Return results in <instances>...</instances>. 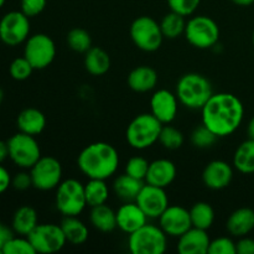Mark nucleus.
<instances>
[{
    "instance_id": "obj_1",
    "label": "nucleus",
    "mask_w": 254,
    "mask_h": 254,
    "mask_svg": "<svg viewBox=\"0 0 254 254\" xmlns=\"http://www.w3.org/2000/svg\"><path fill=\"white\" fill-rule=\"evenodd\" d=\"M202 124L218 138L228 136L240 128L245 108L237 96L232 93H213L201 108Z\"/></svg>"
},
{
    "instance_id": "obj_2",
    "label": "nucleus",
    "mask_w": 254,
    "mask_h": 254,
    "mask_svg": "<svg viewBox=\"0 0 254 254\" xmlns=\"http://www.w3.org/2000/svg\"><path fill=\"white\" fill-rule=\"evenodd\" d=\"M77 165L88 179L107 180L114 175L119 165L117 149L106 141H97L87 145L77 158Z\"/></svg>"
},
{
    "instance_id": "obj_3",
    "label": "nucleus",
    "mask_w": 254,
    "mask_h": 254,
    "mask_svg": "<svg viewBox=\"0 0 254 254\" xmlns=\"http://www.w3.org/2000/svg\"><path fill=\"white\" fill-rule=\"evenodd\" d=\"M176 97L186 108L201 109L213 94L212 86L200 73H186L176 84Z\"/></svg>"
},
{
    "instance_id": "obj_4",
    "label": "nucleus",
    "mask_w": 254,
    "mask_h": 254,
    "mask_svg": "<svg viewBox=\"0 0 254 254\" xmlns=\"http://www.w3.org/2000/svg\"><path fill=\"white\" fill-rule=\"evenodd\" d=\"M163 124L151 113L136 116L129 123L126 131V138L129 145L136 150H144L159 141Z\"/></svg>"
},
{
    "instance_id": "obj_5",
    "label": "nucleus",
    "mask_w": 254,
    "mask_h": 254,
    "mask_svg": "<svg viewBox=\"0 0 254 254\" xmlns=\"http://www.w3.org/2000/svg\"><path fill=\"white\" fill-rule=\"evenodd\" d=\"M128 247L133 254H163L168 248V236L160 226L146 222L129 235Z\"/></svg>"
},
{
    "instance_id": "obj_6",
    "label": "nucleus",
    "mask_w": 254,
    "mask_h": 254,
    "mask_svg": "<svg viewBox=\"0 0 254 254\" xmlns=\"http://www.w3.org/2000/svg\"><path fill=\"white\" fill-rule=\"evenodd\" d=\"M56 208L66 216H78L87 206L84 185L76 179H67L60 183L55 196Z\"/></svg>"
},
{
    "instance_id": "obj_7",
    "label": "nucleus",
    "mask_w": 254,
    "mask_h": 254,
    "mask_svg": "<svg viewBox=\"0 0 254 254\" xmlns=\"http://www.w3.org/2000/svg\"><path fill=\"white\" fill-rule=\"evenodd\" d=\"M185 37L189 44L196 49H211L220 39L217 22L206 15H197L186 21Z\"/></svg>"
},
{
    "instance_id": "obj_8",
    "label": "nucleus",
    "mask_w": 254,
    "mask_h": 254,
    "mask_svg": "<svg viewBox=\"0 0 254 254\" xmlns=\"http://www.w3.org/2000/svg\"><path fill=\"white\" fill-rule=\"evenodd\" d=\"M130 37L139 50L145 52H154L160 49L164 35L160 22L150 16H139L131 22Z\"/></svg>"
},
{
    "instance_id": "obj_9",
    "label": "nucleus",
    "mask_w": 254,
    "mask_h": 254,
    "mask_svg": "<svg viewBox=\"0 0 254 254\" xmlns=\"http://www.w3.org/2000/svg\"><path fill=\"white\" fill-rule=\"evenodd\" d=\"M6 143L9 158L19 168L31 169L34 164L41 158V149L34 135L19 131L14 134Z\"/></svg>"
},
{
    "instance_id": "obj_10",
    "label": "nucleus",
    "mask_w": 254,
    "mask_h": 254,
    "mask_svg": "<svg viewBox=\"0 0 254 254\" xmlns=\"http://www.w3.org/2000/svg\"><path fill=\"white\" fill-rule=\"evenodd\" d=\"M36 253L51 254L60 252L67 243L61 225L39 223L27 236Z\"/></svg>"
},
{
    "instance_id": "obj_11",
    "label": "nucleus",
    "mask_w": 254,
    "mask_h": 254,
    "mask_svg": "<svg viewBox=\"0 0 254 254\" xmlns=\"http://www.w3.org/2000/svg\"><path fill=\"white\" fill-rule=\"evenodd\" d=\"M24 56L34 69H44L54 62L56 57V45L46 34H35L25 41Z\"/></svg>"
},
{
    "instance_id": "obj_12",
    "label": "nucleus",
    "mask_w": 254,
    "mask_h": 254,
    "mask_svg": "<svg viewBox=\"0 0 254 254\" xmlns=\"http://www.w3.org/2000/svg\"><path fill=\"white\" fill-rule=\"evenodd\" d=\"M32 186L40 191L56 189L62 181V165L54 156H41L30 169Z\"/></svg>"
},
{
    "instance_id": "obj_13",
    "label": "nucleus",
    "mask_w": 254,
    "mask_h": 254,
    "mask_svg": "<svg viewBox=\"0 0 254 254\" xmlns=\"http://www.w3.org/2000/svg\"><path fill=\"white\" fill-rule=\"evenodd\" d=\"M30 17L24 12L10 11L0 20V40L7 46H17L29 39Z\"/></svg>"
},
{
    "instance_id": "obj_14",
    "label": "nucleus",
    "mask_w": 254,
    "mask_h": 254,
    "mask_svg": "<svg viewBox=\"0 0 254 254\" xmlns=\"http://www.w3.org/2000/svg\"><path fill=\"white\" fill-rule=\"evenodd\" d=\"M158 220L160 228L168 237L179 238L192 227L190 210L179 205L168 206Z\"/></svg>"
},
{
    "instance_id": "obj_15",
    "label": "nucleus",
    "mask_w": 254,
    "mask_h": 254,
    "mask_svg": "<svg viewBox=\"0 0 254 254\" xmlns=\"http://www.w3.org/2000/svg\"><path fill=\"white\" fill-rule=\"evenodd\" d=\"M135 202L144 211L148 218H159L169 206V198L165 189L149 185L145 183L139 192Z\"/></svg>"
},
{
    "instance_id": "obj_16",
    "label": "nucleus",
    "mask_w": 254,
    "mask_h": 254,
    "mask_svg": "<svg viewBox=\"0 0 254 254\" xmlns=\"http://www.w3.org/2000/svg\"><path fill=\"white\" fill-rule=\"evenodd\" d=\"M180 103L173 92L158 89L150 98V113L161 124H170L178 116V104Z\"/></svg>"
},
{
    "instance_id": "obj_17",
    "label": "nucleus",
    "mask_w": 254,
    "mask_h": 254,
    "mask_svg": "<svg viewBox=\"0 0 254 254\" xmlns=\"http://www.w3.org/2000/svg\"><path fill=\"white\" fill-rule=\"evenodd\" d=\"M233 179V169L223 160H213L205 166L202 171V181L211 190H222L231 184Z\"/></svg>"
},
{
    "instance_id": "obj_18",
    "label": "nucleus",
    "mask_w": 254,
    "mask_h": 254,
    "mask_svg": "<svg viewBox=\"0 0 254 254\" xmlns=\"http://www.w3.org/2000/svg\"><path fill=\"white\" fill-rule=\"evenodd\" d=\"M117 213V227L123 231L127 235H130L134 231L144 226L148 221V217L144 213V211L139 207L135 201L126 202L122 205Z\"/></svg>"
},
{
    "instance_id": "obj_19",
    "label": "nucleus",
    "mask_w": 254,
    "mask_h": 254,
    "mask_svg": "<svg viewBox=\"0 0 254 254\" xmlns=\"http://www.w3.org/2000/svg\"><path fill=\"white\" fill-rule=\"evenodd\" d=\"M210 243L207 231L191 227L179 237L178 252L180 254H207Z\"/></svg>"
},
{
    "instance_id": "obj_20",
    "label": "nucleus",
    "mask_w": 254,
    "mask_h": 254,
    "mask_svg": "<svg viewBox=\"0 0 254 254\" xmlns=\"http://www.w3.org/2000/svg\"><path fill=\"white\" fill-rule=\"evenodd\" d=\"M176 166L169 159H158L149 164L145 183L149 185L166 189L174 183L176 178Z\"/></svg>"
},
{
    "instance_id": "obj_21",
    "label": "nucleus",
    "mask_w": 254,
    "mask_h": 254,
    "mask_svg": "<svg viewBox=\"0 0 254 254\" xmlns=\"http://www.w3.org/2000/svg\"><path fill=\"white\" fill-rule=\"evenodd\" d=\"M226 228L233 237L248 236L254 230V211L250 207L237 208L228 217Z\"/></svg>"
},
{
    "instance_id": "obj_22",
    "label": "nucleus",
    "mask_w": 254,
    "mask_h": 254,
    "mask_svg": "<svg viewBox=\"0 0 254 254\" xmlns=\"http://www.w3.org/2000/svg\"><path fill=\"white\" fill-rule=\"evenodd\" d=\"M128 86L138 93L153 91L158 84V72L150 66H138L128 76Z\"/></svg>"
},
{
    "instance_id": "obj_23",
    "label": "nucleus",
    "mask_w": 254,
    "mask_h": 254,
    "mask_svg": "<svg viewBox=\"0 0 254 254\" xmlns=\"http://www.w3.org/2000/svg\"><path fill=\"white\" fill-rule=\"evenodd\" d=\"M16 124L19 131L36 136L44 131L46 127V117L39 109L26 108L19 113Z\"/></svg>"
},
{
    "instance_id": "obj_24",
    "label": "nucleus",
    "mask_w": 254,
    "mask_h": 254,
    "mask_svg": "<svg viewBox=\"0 0 254 254\" xmlns=\"http://www.w3.org/2000/svg\"><path fill=\"white\" fill-rule=\"evenodd\" d=\"M144 185H145L144 180H139L124 173L114 180L113 191L124 202H130L135 201Z\"/></svg>"
},
{
    "instance_id": "obj_25",
    "label": "nucleus",
    "mask_w": 254,
    "mask_h": 254,
    "mask_svg": "<svg viewBox=\"0 0 254 254\" xmlns=\"http://www.w3.org/2000/svg\"><path fill=\"white\" fill-rule=\"evenodd\" d=\"M84 68L92 76H103L111 68V57L102 47L92 46L84 54Z\"/></svg>"
},
{
    "instance_id": "obj_26",
    "label": "nucleus",
    "mask_w": 254,
    "mask_h": 254,
    "mask_svg": "<svg viewBox=\"0 0 254 254\" xmlns=\"http://www.w3.org/2000/svg\"><path fill=\"white\" fill-rule=\"evenodd\" d=\"M37 225H39L37 212L31 206H21L15 211L14 216H12V231L19 236L27 237Z\"/></svg>"
},
{
    "instance_id": "obj_27",
    "label": "nucleus",
    "mask_w": 254,
    "mask_h": 254,
    "mask_svg": "<svg viewBox=\"0 0 254 254\" xmlns=\"http://www.w3.org/2000/svg\"><path fill=\"white\" fill-rule=\"evenodd\" d=\"M61 228L68 243L73 246H81L88 240V227L78 216H66L61 222Z\"/></svg>"
},
{
    "instance_id": "obj_28",
    "label": "nucleus",
    "mask_w": 254,
    "mask_h": 254,
    "mask_svg": "<svg viewBox=\"0 0 254 254\" xmlns=\"http://www.w3.org/2000/svg\"><path fill=\"white\" fill-rule=\"evenodd\" d=\"M91 215H89V220H91L92 226L96 230L101 231L103 233H109L117 228V213L116 211L112 210L108 205L103 203V205L94 206L91 207Z\"/></svg>"
},
{
    "instance_id": "obj_29",
    "label": "nucleus",
    "mask_w": 254,
    "mask_h": 254,
    "mask_svg": "<svg viewBox=\"0 0 254 254\" xmlns=\"http://www.w3.org/2000/svg\"><path fill=\"white\" fill-rule=\"evenodd\" d=\"M233 166L242 174H254V139L243 141L236 149Z\"/></svg>"
},
{
    "instance_id": "obj_30",
    "label": "nucleus",
    "mask_w": 254,
    "mask_h": 254,
    "mask_svg": "<svg viewBox=\"0 0 254 254\" xmlns=\"http://www.w3.org/2000/svg\"><path fill=\"white\" fill-rule=\"evenodd\" d=\"M190 217L192 227L207 231L215 222V210L210 203L200 201L190 208Z\"/></svg>"
},
{
    "instance_id": "obj_31",
    "label": "nucleus",
    "mask_w": 254,
    "mask_h": 254,
    "mask_svg": "<svg viewBox=\"0 0 254 254\" xmlns=\"http://www.w3.org/2000/svg\"><path fill=\"white\" fill-rule=\"evenodd\" d=\"M84 195H86L87 206L103 205L109 198V189L106 180L101 179H89L88 183L84 185Z\"/></svg>"
},
{
    "instance_id": "obj_32",
    "label": "nucleus",
    "mask_w": 254,
    "mask_h": 254,
    "mask_svg": "<svg viewBox=\"0 0 254 254\" xmlns=\"http://www.w3.org/2000/svg\"><path fill=\"white\" fill-rule=\"evenodd\" d=\"M161 31H163L164 39H178L179 36L185 34L186 20L185 16L178 14L175 11H171L166 14L160 21Z\"/></svg>"
},
{
    "instance_id": "obj_33",
    "label": "nucleus",
    "mask_w": 254,
    "mask_h": 254,
    "mask_svg": "<svg viewBox=\"0 0 254 254\" xmlns=\"http://www.w3.org/2000/svg\"><path fill=\"white\" fill-rule=\"evenodd\" d=\"M67 45L73 51L86 54L92 47V37L87 30L74 27L67 34Z\"/></svg>"
},
{
    "instance_id": "obj_34",
    "label": "nucleus",
    "mask_w": 254,
    "mask_h": 254,
    "mask_svg": "<svg viewBox=\"0 0 254 254\" xmlns=\"http://www.w3.org/2000/svg\"><path fill=\"white\" fill-rule=\"evenodd\" d=\"M159 141L168 150H176V149L183 146L185 138H184V134L181 133V130H179L178 128L169 126V124H163Z\"/></svg>"
},
{
    "instance_id": "obj_35",
    "label": "nucleus",
    "mask_w": 254,
    "mask_h": 254,
    "mask_svg": "<svg viewBox=\"0 0 254 254\" xmlns=\"http://www.w3.org/2000/svg\"><path fill=\"white\" fill-rule=\"evenodd\" d=\"M218 136L203 124L193 129L192 133H191V143L198 149L211 148V146L215 145Z\"/></svg>"
},
{
    "instance_id": "obj_36",
    "label": "nucleus",
    "mask_w": 254,
    "mask_h": 254,
    "mask_svg": "<svg viewBox=\"0 0 254 254\" xmlns=\"http://www.w3.org/2000/svg\"><path fill=\"white\" fill-rule=\"evenodd\" d=\"M34 246L31 245L26 236H12L2 248V254H35Z\"/></svg>"
},
{
    "instance_id": "obj_37",
    "label": "nucleus",
    "mask_w": 254,
    "mask_h": 254,
    "mask_svg": "<svg viewBox=\"0 0 254 254\" xmlns=\"http://www.w3.org/2000/svg\"><path fill=\"white\" fill-rule=\"evenodd\" d=\"M32 71H34V67L27 61L25 56L15 59L9 67L10 76L14 79H16V81H25V79H27L31 76Z\"/></svg>"
},
{
    "instance_id": "obj_38",
    "label": "nucleus",
    "mask_w": 254,
    "mask_h": 254,
    "mask_svg": "<svg viewBox=\"0 0 254 254\" xmlns=\"http://www.w3.org/2000/svg\"><path fill=\"white\" fill-rule=\"evenodd\" d=\"M149 161L143 156H133L129 159L126 164V174L139 179V180L145 181V176L148 174Z\"/></svg>"
},
{
    "instance_id": "obj_39",
    "label": "nucleus",
    "mask_w": 254,
    "mask_h": 254,
    "mask_svg": "<svg viewBox=\"0 0 254 254\" xmlns=\"http://www.w3.org/2000/svg\"><path fill=\"white\" fill-rule=\"evenodd\" d=\"M201 0H168L171 11H175L183 16H190L197 10Z\"/></svg>"
},
{
    "instance_id": "obj_40",
    "label": "nucleus",
    "mask_w": 254,
    "mask_h": 254,
    "mask_svg": "<svg viewBox=\"0 0 254 254\" xmlns=\"http://www.w3.org/2000/svg\"><path fill=\"white\" fill-rule=\"evenodd\" d=\"M208 254H237L236 242L230 237H218L211 241Z\"/></svg>"
},
{
    "instance_id": "obj_41",
    "label": "nucleus",
    "mask_w": 254,
    "mask_h": 254,
    "mask_svg": "<svg viewBox=\"0 0 254 254\" xmlns=\"http://www.w3.org/2000/svg\"><path fill=\"white\" fill-rule=\"evenodd\" d=\"M47 0H21V11L26 16L34 17L45 10Z\"/></svg>"
},
{
    "instance_id": "obj_42",
    "label": "nucleus",
    "mask_w": 254,
    "mask_h": 254,
    "mask_svg": "<svg viewBox=\"0 0 254 254\" xmlns=\"http://www.w3.org/2000/svg\"><path fill=\"white\" fill-rule=\"evenodd\" d=\"M11 186L15 190L19 191H25L30 189L32 186L31 174L25 173V171L17 173L14 178H11Z\"/></svg>"
},
{
    "instance_id": "obj_43",
    "label": "nucleus",
    "mask_w": 254,
    "mask_h": 254,
    "mask_svg": "<svg viewBox=\"0 0 254 254\" xmlns=\"http://www.w3.org/2000/svg\"><path fill=\"white\" fill-rule=\"evenodd\" d=\"M236 252L237 254H254V240L253 238L241 237L236 243Z\"/></svg>"
},
{
    "instance_id": "obj_44",
    "label": "nucleus",
    "mask_w": 254,
    "mask_h": 254,
    "mask_svg": "<svg viewBox=\"0 0 254 254\" xmlns=\"http://www.w3.org/2000/svg\"><path fill=\"white\" fill-rule=\"evenodd\" d=\"M11 186V176L9 171L0 165V193H4Z\"/></svg>"
},
{
    "instance_id": "obj_45",
    "label": "nucleus",
    "mask_w": 254,
    "mask_h": 254,
    "mask_svg": "<svg viewBox=\"0 0 254 254\" xmlns=\"http://www.w3.org/2000/svg\"><path fill=\"white\" fill-rule=\"evenodd\" d=\"M12 231L10 230L7 226H5L4 223L0 222V254H2V248H4L5 243L12 237Z\"/></svg>"
},
{
    "instance_id": "obj_46",
    "label": "nucleus",
    "mask_w": 254,
    "mask_h": 254,
    "mask_svg": "<svg viewBox=\"0 0 254 254\" xmlns=\"http://www.w3.org/2000/svg\"><path fill=\"white\" fill-rule=\"evenodd\" d=\"M9 158V149H7V143L0 140V164Z\"/></svg>"
},
{
    "instance_id": "obj_47",
    "label": "nucleus",
    "mask_w": 254,
    "mask_h": 254,
    "mask_svg": "<svg viewBox=\"0 0 254 254\" xmlns=\"http://www.w3.org/2000/svg\"><path fill=\"white\" fill-rule=\"evenodd\" d=\"M231 1L238 6H251L254 4V0H231Z\"/></svg>"
},
{
    "instance_id": "obj_48",
    "label": "nucleus",
    "mask_w": 254,
    "mask_h": 254,
    "mask_svg": "<svg viewBox=\"0 0 254 254\" xmlns=\"http://www.w3.org/2000/svg\"><path fill=\"white\" fill-rule=\"evenodd\" d=\"M248 135H250V139H254V117L248 123Z\"/></svg>"
},
{
    "instance_id": "obj_49",
    "label": "nucleus",
    "mask_w": 254,
    "mask_h": 254,
    "mask_svg": "<svg viewBox=\"0 0 254 254\" xmlns=\"http://www.w3.org/2000/svg\"><path fill=\"white\" fill-rule=\"evenodd\" d=\"M2 101H4V91H2V88L0 87V104L2 103Z\"/></svg>"
},
{
    "instance_id": "obj_50",
    "label": "nucleus",
    "mask_w": 254,
    "mask_h": 254,
    "mask_svg": "<svg viewBox=\"0 0 254 254\" xmlns=\"http://www.w3.org/2000/svg\"><path fill=\"white\" fill-rule=\"evenodd\" d=\"M4 4H5V0H0V9L4 6Z\"/></svg>"
},
{
    "instance_id": "obj_51",
    "label": "nucleus",
    "mask_w": 254,
    "mask_h": 254,
    "mask_svg": "<svg viewBox=\"0 0 254 254\" xmlns=\"http://www.w3.org/2000/svg\"><path fill=\"white\" fill-rule=\"evenodd\" d=\"M252 41H253V46H254V30H253V35H252Z\"/></svg>"
}]
</instances>
